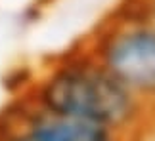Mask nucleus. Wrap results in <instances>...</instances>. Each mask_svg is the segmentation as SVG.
Wrapping results in <instances>:
<instances>
[{
  "label": "nucleus",
  "mask_w": 155,
  "mask_h": 141,
  "mask_svg": "<svg viewBox=\"0 0 155 141\" xmlns=\"http://www.w3.org/2000/svg\"><path fill=\"white\" fill-rule=\"evenodd\" d=\"M33 101L54 114L128 133L140 122L144 101L127 90L92 55L54 67L37 86Z\"/></svg>",
  "instance_id": "obj_1"
},
{
  "label": "nucleus",
  "mask_w": 155,
  "mask_h": 141,
  "mask_svg": "<svg viewBox=\"0 0 155 141\" xmlns=\"http://www.w3.org/2000/svg\"><path fill=\"white\" fill-rule=\"evenodd\" d=\"M142 101L155 97V25L124 21L100 36L90 54Z\"/></svg>",
  "instance_id": "obj_2"
},
{
  "label": "nucleus",
  "mask_w": 155,
  "mask_h": 141,
  "mask_svg": "<svg viewBox=\"0 0 155 141\" xmlns=\"http://www.w3.org/2000/svg\"><path fill=\"white\" fill-rule=\"evenodd\" d=\"M128 133L84 120L54 114L31 101L8 120L0 132V141H127Z\"/></svg>",
  "instance_id": "obj_3"
},
{
  "label": "nucleus",
  "mask_w": 155,
  "mask_h": 141,
  "mask_svg": "<svg viewBox=\"0 0 155 141\" xmlns=\"http://www.w3.org/2000/svg\"><path fill=\"white\" fill-rule=\"evenodd\" d=\"M153 14H155V2H153Z\"/></svg>",
  "instance_id": "obj_4"
}]
</instances>
